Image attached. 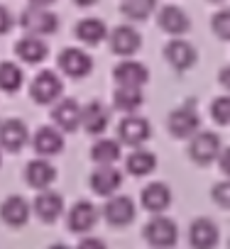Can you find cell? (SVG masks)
I'll use <instances>...</instances> for the list:
<instances>
[{
	"label": "cell",
	"instance_id": "20",
	"mask_svg": "<svg viewBox=\"0 0 230 249\" xmlns=\"http://www.w3.org/2000/svg\"><path fill=\"white\" fill-rule=\"evenodd\" d=\"M15 54L25 61V64H42L49 56V47L42 37L35 35H25L15 42Z\"/></svg>",
	"mask_w": 230,
	"mask_h": 249
},
{
	"label": "cell",
	"instance_id": "21",
	"mask_svg": "<svg viewBox=\"0 0 230 249\" xmlns=\"http://www.w3.org/2000/svg\"><path fill=\"white\" fill-rule=\"evenodd\" d=\"M54 178H57V169L47 159H42V157L39 159H32L27 164V169H25V181L32 188H37V191H47L54 183Z\"/></svg>",
	"mask_w": 230,
	"mask_h": 249
},
{
	"label": "cell",
	"instance_id": "24",
	"mask_svg": "<svg viewBox=\"0 0 230 249\" xmlns=\"http://www.w3.org/2000/svg\"><path fill=\"white\" fill-rule=\"evenodd\" d=\"M69 230L71 232H88L96 222H98V210L93 203L88 200H78L71 210H69Z\"/></svg>",
	"mask_w": 230,
	"mask_h": 249
},
{
	"label": "cell",
	"instance_id": "38",
	"mask_svg": "<svg viewBox=\"0 0 230 249\" xmlns=\"http://www.w3.org/2000/svg\"><path fill=\"white\" fill-rule=\"evenodd\" d=\"M52 3H57V0H30L32 8H47V5H52Z\"/></svg>",
	"mask_w": 230,
	"mask_h": 249
},
{
	"label": "cell",
	"instance_id": "1",
	"mask_svg": "<svg viewBox=\"0 0 230 249\" xmlns=\"http://www.w3.org/2000/svg\"><path fill=\"white\" fill-rule=\"evenodd\" d=\"M20 27L27 32V35H35V37H47V35H54L59 30V18L47 10V8H25L20 13Z\"/></svg>",
	"mask_w": 230,
	"mask_h": 249
},
{
	"label": "cell",
	"instance_id": "14",
	"mask_svg": "<svg viewBox=\"0 0 230 249\" xmlns=\"http://www.w3.org/2000/svg\"><path fill=\"white\" fill-rule=\"evenodd\" d=\"M164 59H167V64L172 69L186 71V69H191L196 64V47L191 42L181 39V37L179 39H172V42L164 44Z\"/></svg>",
	"mask_w": 230,
	"mask_h": 249
},
{
	"label": "cell",
	"instance_id": "40",
	"mask_svg": "<svg viewBox=\"0 0 230 249\" xmlns=\"http://www.w3.org/2000/svg\"><path fill=\"white\" fill-rule=\"evenodd\" d=\"M47 249H69L66 244H52V247H47Z\"/></svg>",
	"mask_w": 230,
	"mask_h": 249
},
{
	"label": "cell",
	"instance_id": "7",
	"mask_svg": "<svg viewBox=\"0 0 230 249\" xmlns=\"http://www.w3.org/2000/svg\"><path fill=\"white\" fill-rule=\"evenodd\" d=\"M118 137H120V144H128V147H142L150 137H152V127L150 122L140 115H128L120 124H118Z\"/></svg>",
	"mask_w": 230,
	"mask_h": 249
},
{
	"label": "cell",
	"instance_id": "28",
	"mask_svg": "<svg viewBox=\"0 0 230 249\" xmlns=\"http://www.w3.org/2000/svg\"><path fill=\"white\" fill-rule=\"evenodd\" d=\"M154 166H157V157L152 152H147V149H135L125 159V169L133 176H147V174L154 171Z\"/></svg>",
	"mask_w": 230,
	"mask_h": 249
},
{
	"label": "cell",
	"instance_id": "13",
	"mask_svg": "<svg viewBox=\"0 0 230 249\" xmlns=\"http://www.w3.org/2000/svg\"><path fill=\"white\" fill-rule=\"evenodd\" d=\"M30 140V130L27 124L18 117L3 120L0 122V147L8 149V152H20Z\"/></svg>",
	"mask_w": 230,
	"mask_h": 249
},
{
	"label": "cell",
	"instance_id": "5",
	"mask_svg": "<svg viewBox=\"0 0 230 249\" xmlns=\"http://www.w3.org/2000/svg\"><path fill=\"white\" fill-rule=\"evenodd\" d=\"M220 152H223L220 149V137L215 132H196L189 142V157L201 166L215 161L220 157Z\"/></svg>",
	"mask_w": 230,
	"mask_h": 249
},
{
	"label": "cell",
	"instance_id": "2",
	"mask_svg": "<svg viewBox=\"0 0 230 249\" xmlns=\"http://www.w3.org/2000/svg\"><path fill=\"white\" fill-rule=\"evenodd\" d=\"M61 93H64V83H61V78H59L54 71H49V69L39 71V73L32 78V83H30V98H32L35 103H39V105H52V103H57V100L61 98Z\"/></svg>",
	"mask_w": 230,
	"mask_h": 249
},
{
	"label": "cell",
	"instance_id": "17",
	"mask_svg": "<svg viewBox=\"0 0 230 249\" xmlns=\"http://www.w3.org/2000/svg\"><path fill=\"white\" fill-rule=\"evenodd\" d=\"M30 215H32V205L22 196H8L3 203H0V217H3V222L10 225V227L27 225Z\"/></svg>",
	"mask_w": 230,
	"mask_h": 249
},
{
	"label": "cell",
	"instance_id": "23",
	"mask_svg": "<svg viewBox=\"0 0 230 249\" xmlns=\"http://www.w3.org/2000/svg\"><path fill=\"white\" fill-rule=\"evenodd\" d=\"M64 213V198L54 191H42L35 198V215L42 222H57L59 215Z\"/></svg>",
	"mask_w": 230,
	"mask_h": 249
},
{
	"label": "cell",
	"instance_id": "4",
	"mask_svg": "<svg viewBox=\"0 0 230 249\" xmlns=\"http://www.w3.org/2000/svg\"><path fill=\"white\" fill-rule=\"evenodd\" d=\"M167 127H169V132H172L176 140H186V137H193V135L198 132L201 117H198V112H196L191 105H181V107H176V110L169 112Z\"/></svg>",
	"mask_w": 230,
	"mask_h": 249
},
{
	"label": "cell",
	"instance_id": "19",
	"mask_svg": "<svg viewBox=\"0 0 230 249\" xmlns=\"http://www.w3.org/2000/svg\"><path fill=\"white\" fill-rule=\"evenodd\" d=\"M32 147H35V152H37L42 159L54 157V154H59V152L64 149V135H61V130L49 127V124H47V127H39V130L35 132Z\"/></svg>",
	"mask_w": 230,
	"mask_h": 249
},
{
	"label": "cell",
	"instance_id": "18",
	"mask_svg": "<svg viewBox=\"0 0 230 249\" xmlns=\"http://www.w3.org/2000/svg\"><path fill=\"white\" fill-rule=\"evenodd\" d=\"M110 122V112L100 100H91L88 105H83V115H81V127L88 135H103L108 130Z\"/></svg>",
	"mask_w": 230,
	"mask_h": 249
},
{
	"label": "cell",
	"instance_id": "22",
	"mask_svg": "<svg viewBox=\"0 0 230 249\" xmlns=\"http://www.w3.org/2000/svg\"><path fill=\"white\" fill-rule=\"evenodd\" d=\"M169 203H172V191H169L167 183L154 181V183H147L142 188V205H145V210L159 215V213H164L169 208Z\"/></svg>",
	"mask_w": 230,
	"mask_h": 249
},
{
	"label": "cell",
	"instance_id": "6",
	"mask_svg": "<svg viewBox=\"0 0 230 249\" xmlns=\"http://www.w3.org/2000/svg\"><path fill=\"white\" fill-rule=\"evenodd\" d=\"M57 64H59L61 73H66L71 78H83V76H88L93 71V59L78 47L61 49L59 56H57Z\"/></svg>",
	"mask_w": 230,
	"mask_h": 249
},
{
	"label": "cell",
	"instance_id": "33",
	"mask_svg": "<svg viewBox=\"0 0 230 249\" xmlns=\"http://www.w3.org/2000/svg\"><path fill=\"white\" fill-rule=\"evenodd\" d=\"M211 196H213V200H215L220 208H230V178L218 181V183L213 186Z\"/></svg>",
	"mask_w": 230,
	"mask_h": 249
},
{
	"label": "cell",
	"instance_id": "31",
	"mask_svg": "<svg viewBox=\"0 0 230 249\" xmlns=\"http://www.w3.org/2000/svg\"><path fill=\"white\" fill-rule=\"evenodd\" d=\"M211 30L218 39L230 42V8H223L211 18Z\"/></svg>",
	"mask_w": 230,
	"mask_h": 249
},
{
	"label": "cell",
	"instance_id": "37",
	"mask_svg": "<svg viewBox=\"0 0 230 249\" xmlns=\"http://www.w3.org/2000/svg\"><path fill=\"white\" fill-rule=\"evenodd\" d=\"M218 78H220V86H223L225 90H230V66H223L220 73H218Z\"/></svg>",
	"mask_w": 230,
	"mask_h": 249
},
{
	"label": "cell",
	"instance_id": "8",
	"mask_svg": "<svg viewBox=\"0 0 230 249\" xmlns=\"http://www.w3.org/2000/svg\"><path fill=\"white\" fill-rule=\"evenodd\" d=\"M113 81L123 88H142L150 81V71L142 61L135 59H123L118 66L113 69Z\"/></svg>",
	"mask_w": 230,
	"mask_h": 249
},
{
	"label": "cell",
	"instance_id": "12",
	"mask_svg": "<svg viewBox=\"0 0 230 249\" xmlns=\"http://www.w3.org/2000/svg\"><path fill=\"white\" fill-rule=\"evenodd\" d=\"M157 25H159V30H164L167 35H172L176 39L191 30V20L179 5H162L157 13Z\"/></svg>",
	"mask_w": 230,
	"mask_h": 249
},
{
	"label": "cell",
	"instance_id": "35",
	"mask_svg": "<svg viewBox=\"0 0 230 249\" xmlns=\"http://www.w3.org/2000/svg\"><path fill=\"white\" fill-rule=\"evenodd\" d=\"M76 249H108V247H105V242L100 237H83Z\"/></svg>",
	"mask_w": 230,
	"mask_h": 249
},
{
	"label": "cell",
	"instance_id": "15",
	"mask_svg": "<svg viewBox=\"0 0 230 249\" xmlns=\"http://www.w3.org/2000/svg\"><path fill=\"white\" fill-rule=\"evenodd\" d=\"M218 225L211 217H196L189 227V244L193 249H213L218 244Z\"/></svg>",
	"mask_w": 230,
	"mask_h": 249
},
{
	"label": "cell",
	"instance_id": "10",
	"mask_svg": "<svg viewBox=\"0 0 230 249\" xmlns=\"http://www.w3.org/2000/svg\"><path fill=\"white\" fill-rule=\"evenodd\" d=\"M103 215L113 227H125L135 220L137 208H135V200L128 198V196H113V198H108V203L103 208Z\"/></svg>",
	"mask_w": 230,
	"mask_h": 249
},
{
	"label": "cell",
	"instance_id": "36",
	"mask_svg": "<svg viewBox=\"0 0 230 249\" xmlns=\"http://www.w3.org/2000/svg\"><path fill=\"white\" fill-rule=\"evenodd\" d=\"M218 166H220V171L230 178V147L220 152V157H218Z\"/></svg>",
	"mask_w": 230,
	"mask_h": 249
},
{
	"label": "cell",
	"instance_id": "39",
	"mask_svg": "<svg viewBox=\"0 0 230 249\" xmlns=\"http://www.w3.org/2000/svg\"><path fill=\"white\" fill-rule=\"evenodd\" d=\"M74 5H78V8H91V5H96L98 0H71Z\"/></svg>",
	"mask_w": 230,
	"mask_h": 249
},
{
	"label": "cell",
	"instance_id": "29",
	"mask_svg": "<svg viewBox=\"0 0 230 249\" xmlns=\"http://www.w3.org/2000/svg\"><path fill=\"white\" fill-rule=\"evenodd\" d=\"M157 8V0H123L120 3V13L133 20V22H142L147 20Z\"/></svg>",
	"mask_w": 230,
	"mask_h": 249
},
{
	"label": "cell",
	"instance_id": "3",
	"mask_svg": "<svg viewBox=\"0 0 230 249\" xmlns=\"http://www.w3.org/2000/svg\"><path fill=\"white\" fill-rule=\"evenodd\" d=\"M145 239L154 247V249H169L176 244L179 232H176V222L167 215H154L150 217V222L145 225Z\"/></svg>",
	"mask_w": 230,
	"mask_h": 249
},
{
	"label": "cell",
	"instance_id": "30",
	"mask_svg": "<svg viewBox=\"0 0 230 249\" xmlns=\"http://www.w3.org/2000/svg\"><path fill=\"white\" fill-rule=\"evenodd\" d=\"M22 69L13 61H0V90H5V93H15L22 88Z\"/></svg>",
	"mask_w": 230,
	"mask_h": 249
},
{
	"label": "cell",
	"instance_id": "26",
	"mask_svg": "<svg viewBox=\"0 0 230 249\" xmlns=\"http://www.w3.org/2000/svg\"><path fill=\"white\" fill-rule=\"evenodd\" d=\"M120 140H98L93 147H91V159L98 164V166H113L115 161L120 159Z\"/></svg>",
	"mask_w": 230,
	"mask_h": 249
},
{
	"label": "cell",
	"instance_id": "41",
	"mask_svg": "<svg viewBox=\"0 0 230 249\" xmlns=\"http://www.w3.org/2000/svg\"><path fill=\"white\" fill-rule=\"evenodd\" d=\"M211 3H223V0H211Z\"/></svg>",
	"mask_w": 230,
	"mask_h": 249
},
{
	"label": "cell",
	"instance_id": "25",
	"mask_svg": "<svg viewBox=\"0 0 230 249\" xmlns=\"http://www.w3.org/2000/svg\"><path fill=\"white\" fill-rule=\"evenodd\" d=\"M74 35H76L78 42H83V44H88V47H96V44H100V42L108 37V27H105V22L98 20V18H83V20L76 22Z\"/></svg>",
	"mask_w": 230,
	"mask_h": 249
},
{
	"label": "cell",
	"instance_id": "16",
	"mask_svg": "<svg viewBox=\"0 0 230 249\" xmlns=\"http://www.w3.org/2000/svg\"><path fill=\"white\" fill-rule=\"evenodd\" d=\"M88 186L93 188V193H98L103 198H113V193L123 186V174L115 166H98L91 174Z\"/></svg>",
	"mask_w": 230,
	"mask_h": 249
},
{
	"label": "cell",
	"instance_id": "11",
	"mask_svg": "<svg viewBox=\"0 0 230 249\" xmlns=\"http://www.w3.org/2000/svg\"><path fill=\"white\" fill-rule=\"evenodd\" d=\"M81 115H83V107L74 100V98H64L54 105L52 110V120L57 124V130L61 132H74L81 127Z\"/></svg>",
	"mask_w": 230,
	"mask_h": 249
},
{
	"label": "cell",
	"instance_id": "27",
	"mask_svg": "<svg viewBox=\"0 0 230 249\" xmlns=\"http://www.w3.org/2000/svg\"><path fill=\"white\" fill-rule=\"evenodd\" d=\"M145 103V95H142V88H123L118 86L113 93V105L118 107L120 112H128V115H135Z\"/></svg>",
	"mask_w": 230,
	"mask_h": 249
},
{
	"label": "cell",
	"instance_id": "9",
	"mask_svg": "<svg viewBox=\"0 0 230 249\" xmlns=\"http://www.w3.org/2000/svg\"><path fill=\"white\" fill-rule=\"evenodd\" d=\"M108 44L110 52L118 56H133L140 47H142V37L133 25H118L113 27V32L108 35Z\"/></svg>",
	"mask_w": 230,
	"mask_h": 249
},
{
	"label": "cell",
	"instance_id": "34",
	"mask_svg": "<svg viewBox=\"0 0 230 249\" xmlns=\"http://www.w3.org/2000/svg\"><path fill=\"white\" fill-rule=\"evenodd\" d=\"M13 25H15L13 13H10L5 5H0V35H8V32L13 30Z\"/></svg>",
	"mask_w": 230,
	"mask_h": 249
},
{
	"label": "cell",
	"instance_id": "32",
	"mask_svg": "<svg viewBox=\"0 0 230 249\" xmlns=\"http://www.w3.org/2000/svg\"><path fill=\"white\" fill-rule=\"evenodd\" d=\"M211 117L218 124H230V95H220L211 103Z\"/></svg>",
	"mask_w": 230,
	"mask_h": 249
},
{
	"label": "cell",
	"instance_id": "42",
	"mask_svg": "<svg viewBox=\"0 0 230 249\" xmlns=\"http://www.w3.org/2000/svg\"><path fill=\"white\" fill-rule=\"evenodd\" d=\"M228 244H230V242H228Z\"/></svg>",
	"mask_w": 230,
	"mask_h": 249
}]
</instances>
